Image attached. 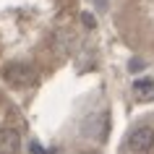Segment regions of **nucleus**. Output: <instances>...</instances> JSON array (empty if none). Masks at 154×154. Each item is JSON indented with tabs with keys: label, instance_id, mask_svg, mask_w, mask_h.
Masks as SVG:
<instances>
[{
	"label": "nucleus",
	"instance_id": "1",
	"mask_svg": "<svg viewBox=\"0 0 154 154\" xmlns=\"http://www.w3.org/2000/svg\"><path fill=\"white\" fill-rule=\"evenodd\" d=\"M3 76L13 86H29V84L37 81V68L29 65V63H8L5 71H3Z\"/></svg>",
	"mask_w": 154,
	"mask_h": 154
},
{
	"label": "nucleus",
	"instance_id": "2",
	"mask_svg": "<svg viewBox=\"0 0 154 154\" xmlns=\"http://www.w3.org/2000/svg\"><path fill=\"white\" fill-rule=\"evenodd\" d=\"M125 144H128V149L133 154H146L154 146V128H152V125H141V128H136L128 136Z\"/></svg>",
	"mask_w": 154,
	"mask_h": 154
},
{
	"label": "nucleus",
	"instance_id": "3",
	"mask_svg": "<svg viewBox=\"0 0 154 154\" xmlns=\"http://www.w3.org/2000/svg\"><path fill=\"white\" fill-rule=\"evenodd\" d=\"M107 128H110V118H107L105 110L89 115V118H86V125H84L86 136H94V138H99V141H105V138H107Z\"/></svg>",
	"mask_w": 154,
	"mask_h": 154
},
{
	"label": "nucleus",
	"instance_id": "4",
	"mask_svg": "<svg viewBox=\"0 0 154 154\" xmlns=\"http://www.w3.org/2000/svg\"><path fill=\"white\" fill-rule=\"evenodd\" d=\"M21 149V136L13 128H3L0 131V154H18Z\"/></svg>",
	"mask_w": 154,
	"mask_h": 154
},
{
	"label": "nucleus",
	"instance_id": "5",
	"mask_svg": "<svg viewBox=\"0 0 154 154\" xmlns=\"http://www.w3.org/2000/svg\"><path fill=\"white\" fill-rule=\"evenodd\" d=\"M152 86H154L152 79H144V81H136V84H133V89H138V91H146V89H152Z\"/></svg>",
	"mask_w": 154,
	"mask_h": 154
},
{
	"label": "nucleus",
	"instance_id": "6",
	"mask_svg": "<svg viewBox=\"0 0 154 154\" xmlns=\"http://www.w3.org/2000/svg\"><path fill=\"white\" fill-rule=\"evenodd\" d=\"M81 21H84L86 26H89V29H94V26H97V21H94V16H89V13H84V16H81Z\"/></svg>",
	"mask_w": 154,
	"mask_h": 154
},
{
	"label": "nucleus",
	"instance_id": "7",
	"mask_svg": "<svg viewBox=\"0 0 154 154\" xmlns=\"http://www.w3.org/2000/svg\"><path fill=\"white\" fill-rule=\"evenodd\" d=\"M141 60H131V73H138V71H144V68H141Z\"/></svg>",
	"mask_w": 154,
	"mask_h": 154
},
{
	"label": "nucleus",
	"instance_id": "8",
	"mask_svg": "<svg viewBox=\"0 0 154 154\" xmlns=\"http://www.w3.org/2000/svg\"><path fill=\"white\" fill-rule=\"evenodd\" d=\"M32 149H34V154H47V152H45V149H42L39 144H32Z\"/></svg>",
	"mask_w": 154,
	"mask_h": 154
},
{
	"label": "nucleus",
	"instance_id": "9",
	"mask_svg": "<svg viewBox=\"0 0 154 154\" xmlns=\"http://www.w3.org/2000/svg\"><path fill=\"white\" fill-rule=\"evenodd\" d=\"M97 8H99V11H105V8H107V0H97Z\"/></svg>",
	"mask_w": 154,
	"mask_h": 154
}]
</instances>
